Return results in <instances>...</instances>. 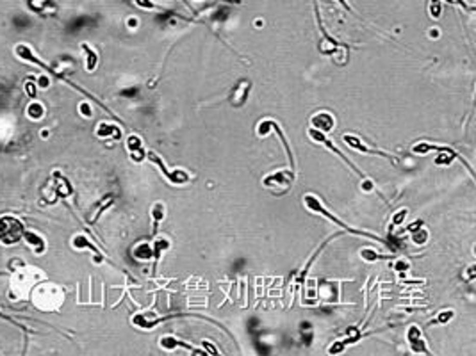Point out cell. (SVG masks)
<instances>
[{
  "mask_svg": "<svg viewBox=\"0 0 476 356\" xmlns=\"http://www.w3.org/2000/svg\"><path fill=\"white\" fill-rule=\"evenodd\" d=\"M304 203H305V207H307L311 212H316V214H319V215H323V217L330 219L332 223H335V225H337L339 228H342V230H344V232L353 233V235H362V237H367V239H373V240H377V242L385 244V246H387V248H392L389 240L382 239V237H378V235H373V233H369V232H364V230H355V228H352V226H348V225H346L344 221H341V219H339V217H335V215L332 214V212H328L327 208H324V205L321 203V201H319V198H316L314 194H307V196L304 198Z\"/></svg>",
  "mask_w": 476,
  "mask_h": 356,
  "instance_id": "cell-1",
  "label": "cell"
},
{
  "mask_svg": "<svg viewBox=\"0 0 476 356\" xmlns=\"http://www.w3.org/2000/svg\"><path fill=\"white\" fill-rule=\"evenodd\" d=\"M14 52H16V56H18V57H20V59H23V61H29V63H32V64H38V66H39V68H43V70H45V71H48V73H50V75H52V77H56V78H57V80H61V82H66V84H68V86H71V88H73V89H77V91H79V93H84V95H86V96H88V98H91V100H93V102H95V103H98V105H100V107H102V109H104V111H107V113H109V114H111V116H113V118H114V120H116V121H120V120H118V118H116V116H114V114H113V113H111V111H109V109H107V107H106V105H104V103H102V102H100V100H96V98H95V96H91V95H89V93H88V91H86V89H82V88H81V86H77V84H73V82H71V80H70V78H66V77H64V75H63V73H57V71H56V70H52V68H50V66H48V64H45V63H43V61H39V59H38V57H36V56H34V53H32V50H31V48H29V46H27V45H18V46H16V48H14Z\"/></svg>",
  "mask_w": 476,
  "mask_h": 356,
  "instance_id": "cell-2",
  "label": "cell"
},
{
  "mask_svg": "<svg viewBox=\"0 0 476 356\" xmlns=\"http://www.w3.org/2000/svg\"><path fill=\"white\" fill-rule=\"evenodd\" d=\"M25 226L14 215H4L0 217V242L4 246H13V244L20 242L23 237Z\"/></svg>",
  "mask_w": 476,
  "mask_h": 356,
  "instance_id": "cell-3",
  "label": "cell"
},
{
  "mask_svg": "<svg viewBox=\"0 0 476 356\" xmlns=\"http://www.w3.org/2000/svg\"><path fill=\"white\" fill-rule=\"evenodd\" d=\"M293 180H294V170H284L268 175L262 180V185L266 189L273 190V194H286L293 187Z\"/></svg>",
  "mask_w": 476,
  "mask_h": 356,
  "instance_id": "cell-4",
  "label": "cell"
},
{
  "mask_svg": "<svg viewBox=\"0 0 476 356\" xmlns=\"http://www.w3.org/2000/svg\"><path fill=\"white\" fill-rule=\"evenodd\" d=\"M255 132H257L259 138H264V135H268L269 132H275L277 138H279L280 143H282L284 150H286V155H287V159H289L291 170H294V155H293V150H291V145H289V141H287L286 135H284V132H282V128H280V125L277 123L275 120H262L261 123L257 125Z\"/></svg>",
  "mask_w": 476,
  "mask_h": 356,
  "instance_id": "cell-5",
  "label": "cell"
},
{
  "mask_svg": "<svg viewBox=\"0 0 476 356\" xmlns=\"http://www.w3.org/2000/svg\"><path fill=\"white\" fill-rule=\"evenodd\" d=\"M146 159H148L152 164H156L159 170H161V173L164 175V177L168 178V182L173 183V185H184V183H187L191 180V175L187 173V171H184V170L169 171L168 168H166L164 160H162L156 152H152V150H148V152H146Z\"/></svg>",
  "mask_w": 476,
  "mask_h": 356,
  "instance_id": "cell-6",
  "label": "cell"
},
{
  "mask_svg": "<svg viewBox=\"0 0 476 356\" xmlns=\"http://www.w3.org/2000/svg\"><path fill=\"white\" fill-rule=\"evenodd\" d=\"M309 138H311V139H312V141H316V143H319V145H323V146H327V148H328V150H330V152H334V153H335V155H339V157H341V159H342V160H344V162H346V164H348V166H349V168H352V170H353V171H355V173H357V175H359V177H360V178H366V175H364V173H362V171H360V170H359V168H357V166H355V164H353V162H352V160H349V159H348V157H346V155H344V153H342V152H341V150H339V148H337V146H335V145H334V143H332V141H330V139H328V138H327V135H324V134H323V132H319V130H316V128H312V127H311V128H309Z\"/></svg>",
  "mask_w": 476,
  "mask_h": 356,
  "instance_id": "cell-7",
  "label": "cell"
},
{
  "mask_svg": "<svg viewBox=\"0 0 476 356\" xmlns=\"http://www.w3.org/2000/svg\"><path fill=\"white\" fill-rule=\"evenodd\" d=\"M250 89H252V80H248V78H239V80L236 82V86L232 88V93H230V96H229L230 105L236 107V109H241V107L248 102Z\"/></svg>",
  "mask_w": 476,
  "mask_h": 356,
  "instance_id": "cell-8",
  "label": "cell"
},
{
  "mask_svg": "<svg viewBox=\"0 0 476 356\" xmlns=\"http://www.w3.org/2000/svg\"><path fill=\"white\" fill-rule=\"evenodd\" d=\"M342 143H344V145H348L349 148L357 150V152L369 153V155H380V157H384V159H387L389 162L398 164V159H396V157H392L391 153H385V152H382V150H371V148H367V146L364 145V143L360 141V139L357 138V135H353V134H344V135H342Z\"/></svg>",
  "mask_w": 476,
  "mask_h": 356,
  "instance_id": "cell-9",
  "label": "cell"
},
{
  "mask_svg": "<svg viewBox=\"0 0 476 356\" xmlns=\"http://www.w3.org/2000/svg\"><path fill=\"white\" fill-rule=\"evenodd\" d=\"M311 127L316 128V130L323 132V134H327V132H332L335 127V118L332 116L330 113H327V111H321V113H316L314 116L311 118Z\"/></svg>",
  "mask_w": 476,
  "mask_h": 356,
  "instance_id": "cell-10",
  "label": "cell"
},
{
  "mask_svg": "<svg viewBox=\"0 0 476 356\" xmlns=\"http://www.w3.org/2000/svg\"><path fill=\"white\" fill-rule=\"evenodd\" d=\"M407 340H409L410 349H412L414 353L430 354V351H428V347H427V342H424L423 335H421V330L417 328V326H410L409 332H407Z\"/></svg>",
  "mask_w": 476,
  "mask_h": 356,
  "instance_id": "cell-11",
  "label": "cell"
},
{
  "mask_svg": "<svg viewBox=\"0 0 476 356\" xmlns=\"http://www.w3.org/2000/svg\"><path fill=\"white\" fill-rule=\"evenodd\" d=\"M127 150L131 153V159L134 160L136 164L143 162L146 159V150L143 146V141L139 135H129L127 139Z\"/></svg>",
  "mask_w": 476,
  "mask_h": 356,
  "instance_id": "cell-12",
  "label": "cell"
},
{
  "mask_svg": "<svg viewBox=\"0 0 476 356\" xmlns=\"http://www.w3.org/2000/svg\"><path fill=\"white\" fill-rule=\"evenodd\" d=\"M171 246V242H169V239H166V237H157L156 242H154V267H152V275H156V269L159 265V262H161V255L162 251H166L168 248Z\"/></svg>",
  "mask_w": 476,
  "mask_h": 356,
  "instance_id": "cell-13",
  "label": "cell"
},
{
  "mask_svg": "<svg viewBox=\"0 0 476 356\" xmlns=\"http://www.w3.org/2000/svg\"><path fill=\"white\" fill-rule=\"evenodd\" d=\"M161 347H164V349H175V347H184V349L191 351V353H200L204 354L205 351H194L193 346H189V344L182 342V340L175 339L173 335H166L164 339H161Z\"/></svg>",
  "mask_w": 476,
  "mask_h": 356,
  "instance_id": "cell-14",
  "label": "cell"
},
{
  "mask_svg": "<svg viewBox=\"0 0 476 356\" xmlns=\"http://www.w3.org/2000/svg\"><path fill=\"white\" fill-rule=\"evenodd\" d=\"M164 214H166L164 203L157 201V203L152 207V210H150V215H152V235L154 237L157 235V228H159V225H161L162 219H164Z\"/></svg>",
  "mask_w": 476,
  "mask_h": 356,
  "instance_id": "cell-15",
  "label": "cell"
},
{
  "mask_svg": "<svg viewBox=\"0 0 476 356\" xmlns=\"http://www.w3.org/2000/svg\"><path fill=\"white\" fill-rule=\"evenodd\" d=\"M96 135H98V138H109V135H113L114 139H120L121 138V130L114 123H107V121H102V123L98 125V128H96Z\"/></svg>",
  "mask_w": 476,
  "mask_h": 356,
  "instance_id": "cell-16",
  "label": "cell"
},
{
  "mask_svg": "<svg viewBox=\"0 0 476 356\" xmlns=\"http://www.w3.org/2000/svg\"><path fill=\"white\" fill-rule=\"evenodd\" d=\"M21 239H25V242L29 244V246H32L34 248V251L36 253H43L45 251V240L41 239V237L38 235V233H34V232H29V230H25L23 232V237Z\"/></svg>",
  "mask_w": 476,
  "mask_h": 356,
  "instance_id": "cell-17",
  "label": "cell"
},
{
  "mask_svg": "<svg viewBox=\"0 0 476 356\" xmlns=\"http://www.w3.org/2000/svg\"><path fill=\"white\" fill-rule=\"evenodd\" d=\"M82 50H84V56H86V70L93 71L96 68V64H98V53H96L89 45H86V43H82Z\"/></svg>",
  "mask_w": 476,
  "mask_h": 356,
  "instance_id": "cell-18",
  "label": "cell"
},
{
  "mask_svg": "<svg viewBox=\"0 0 476 356\" xmlns=\"http://www.w3.org/2000/svg\"><path fill=\"white\" fill-rule=\"evenodd\" d=\"M71 244H73V248H77V250H82V248H89V250H91L93 253L96 255V260H98V262L102 260V255H100V251L96 250V248L93 246V244L89 242L88 239H86V235H77L73 240H71Z\"/></svg>",
  "mask_w": 476,
  "mask_h": 356,
  "instance_id": "cell-19",
  "label": "cell"
},
{
  "mask_svg": "<svg viewBox=\"0 0 476 356\" xmlns=\"http://www.w3.org/2000/svg\"><path fill=\"white\" fill-rule=\"evenodd\" d=\"M134 257L138 258V260H150V258L154 257V251H152V246L150 244H146V242H143V244H139L138 248L134 250Z\"/></svg>",
  "mask_w": 476,
  "mask_h": 356,
  "instance_id": "cell-20",
  "label": "cell"
},
{
  "mask_svg": "<svg viewBox=\"0 0 476 356\" xmlns=\"http://www.w3.org/2000/svg\"><path fill=\"white\" fill-rule=\"evenodd\" d=\"M360 257H362L366 262H374V260H389V258H391V255H382V253H377L374 250H369V248H366V250L360 251Z\"/></svg>",
  "mask_w": 476,
  "mask_h": 356,
  "instance_id": "cell-21",
  "label": "cell"
},
{
  "mask_svg": "<svg viewBox=\"0 0 476 356\" xmlns=\"http://www.w3.org/2000/svg\"><path fill=\"white\" fill-rule=\"evenodd\" d=\"M43 114H45V109H43L41 103L34 102V103H31V105L27 107V116L31 118V120L38 121L39 118H43Z\"/></svg>",
  "mask_w": 476,
  "mask_h": 356,
  "instance_id": "cell-22",
  "label": "cell"
},
{
  "mask_svg": "<svg viewBox=\"0 0 476 356\" xmlns=\"http://www.w3.org/2000/svg\"><path fill=\"white\" fill-rule=\"evenodd\" d=\"M428 239H430V235H428V232L423 228V226H421L419 230H416V232H412V240H414V244H417V246H423Z\"/></svg>",
  "mask_w": 476,
  "mask_h": 356,
  "instance_id": "cell-23",
  "label": "cell"
},
{
  "mask_svg": "<svg viewBox=\"0 0 476 356\" xmlns=\"http://www.w3.org/2000/svg\"><path fill=\"white\" fill-rule=\"evenodd\" d=\"M132 2L136 4V6L139 7V9H148V11H162L161 6H157V4H154L152 0H132Z\"/></svg>",
  "mask_w": 476,
  "mask_h": 356,
  "instance_id": "cell-24",
  "label": "cell"
},
{
  "mask_svg": "<svg viewBox=\"0 0 476 356\" xmlns=\"http://www.w3.org/2000/svg\"><path fill=\"white\" fill-rule=\"evenodd\" d=\"M430 16L432 18H441V14H442V2L441 0H430Z\"/></svg>",
  "mask_w": 476,
  "mask_h": 356,
  "instance_id": "cell-25",
  "label": "cell"
},
{
  "mask_svg": "<svg viewBox=\"0 0 476 356\" xmlns=\"http://www.w3.org/2000/svg\"><path fill=\"white\" fill-rule=\"evenodd\" d=\"M453 315H455V312H453V310H444V312H441V314L437 315V319H435L434 322H437V324H446V322L452 321Z\"/></svg>",
  "mask_w": 476,
  "mask_h": 356,
  "instance_id": "cell-26",
  "label": "cell"
},
{
  "mask_svg": "<svg viewBox=\"0 0 476 356\" xmlns=\"http://www.w3.org/2000/svg\"><path fill=\"white\" fill-rule=\"evenodd\" d=\"M407 214H409V210L407 208H402V210H398L394 215H392V226H399L403 225V221H405Z\"/></svg>",
  "mask_w": 476,
  "mask_h": 356,
  "instance_id": "cell-27",
  "label": "cell"
},
{
  "mask_svg": "<svg viewBox=\"0 0 476 356\" xmlns=\"http://www.w3.org/2000/svg\"><path fill=\"white\" fill-rule=\"evenodd\" d=\"M79 111H81V114H82L84 118H91V116H93L91 105H89L88 102H82L81 105H79Z\"/></svg>",
  "mask_w": 476,
  "mask_h": 356,
  "instance_id": "cell-28",
  "label": "cell"
},
{
  "mask_svg": "<svg viewBox=\"0 0 476 356\" xmlns=\"http://www.w3.org/2000/svg\"><path fill=\"white\" fill-rule=\"evenodd\" d=\"M344 347H346V344L341 340V342L332 344V347L328 349V353H330V354H339V353H342V351H344Z\"/></svg>",
  "mask_w": 476,
  "mask_h": 356,
  "instance_id": "cell-29",
  "label": "cell"
},
{
  "mask_svg": "<svg viewBox=\"0 0 476 356\" xmlns=\"http://www.w3.org/2000/svg\"><path fill=\"white\" fill-rule=\"evenodd\" d=\"M421 226H424V221H421V219H417V221H414L412 225H409V226H407V232H410V233H412V232H416V230H419Z\"/></svg>",
  "mask_w": 476,
  "mask_h": 356,
  "instance_id": "cell-30",
  "label": "cell"
},
{
  "mask_svg": "<svg viewBox=\"0 0 476 356\" xmlns=\"http://www.w3.org/2000/svg\"><path fill=\"white\" fill-rule=\"evenodd\" d=\"M0 317H2V319H4V321H7V322H11V324H14V326H18V328H21V330H23V332H27V328H25V326H21V324H18V322H16V321H14V319H11V317H9V315H6V314H4V312H2V310H0Z\"/></svg>",
  "mask_w": 476,
  "mask_h": 356,
  "instance_id": "cell-31",
  "label": "cell"
},
{
  "mask_svg": "<svg viewBox=\"0 0 476 356\" xmlns=\"http://www.w3.org/2000/svg\"><path fill=\"white\" fill-rule=\"evenodd\" d=\"M202 346L205 347V353H209V354H218L219 353V351L216 349V346H212L211 342H205V340H204V342H202Z\"/></svg>",
  "mask_w": 476,
  "mask_h": 356,
  "instance_id": "cell-32",
  "label": "cell"
},
{
  "mask_svg": "<svg viewBox=\"0 0 476 356\" xmlns=\"http://www.w3.org/2000/svg\"><path fill=\"white\" fill-rule=\"evenodd\" d=\"M25 91H27V95L31 96V98H36V86L32 84V82H27V84H25Z\"/></svg>",
  "mask_w": 476,
  "mask_h": 356,
  "instance_id": "cell-33",
  "label": "cell"
},
{
  "mask_svg": "<svg viewBox=\"0 0 476 356\" xmlns=\"http://www.w3.org/2000/svg\"><path fill=\"white\" fill-rule=\"evenodd\" d=\"M362 189L366 190V193H369V190H373L374 189V185H373V182H371L369 178H362Z\"/></svg>",
  "mask_w": 476,
  "mask_h": 356,
  "instance_id": "cell-34",
  "label": "cell"
},
{
  "mask_svg": "<svg viewBox=\"0 0 476 356\" xmlns=\"http://www.w3.org/2000/svg\"><path fill=\"white\" fill-rule=\"evenodd\" d=\"M409 267H410L409 262H405V260H398V262H396V265H394L396 271H407Z\"/></svg>",
  "mask_w": 476,
  "mask_h": 356,
  "instance_id": "cell-35",
  "label": "cell"
},
{
  "mask_svg": "<svg viewBox=\"0 0 476 356\" xmlns=\"http://www.w3.org/2000/svg\"><path fill=\"white\" fill-rule=\"evenodd\" d=\"M38 86L39 88H48L50 86V82H48V77H39V80H38Z\"/></svg>",
  "mask_w": 476,
  "mask_h": 356,
  "instance_id": "cell-36",
  "label": "cell"
},
{
  "mask_svg": "<svg viewBox=\"0 0 476 356\" xmlns=\"http://www.w3.org/2000/svg\"><path fill=\"white\" fill-rule=\"evenodd\" d=\"M474 271H476V267H474V265H471V267L467 269V276H466V280H467V282H471V280H474Z\"/></svg>",
  "mask_w": 476,
  "mask_h": 356,
  "instance_id": "cell-37",
  "label": "cell"
},
{
  "mask_svg": "<svg viewBox=\"0 0 476 356\" xmlns=\"http://www.w3.org/2000/svg\"><path fill=\"white\" fill-rule=\"evenodd\" d=\"M337 2H339V4H341V6H342V7H344V9H346V11H349V13H353V9H352V7H349V4H348V2H346V0H337Z\"/></svg>",
  "mask_w": 476,
  "mask_h": 356,
  "instance_id": "cell-38",
  "label": "cell"
},
{
  "mask_svg": "<svg viewBox=\"0 0 476 356\" xmlns=\"http://www.w3.org/2000/svg\"><path fill=\"white\" fill-rule=\"evenodd\" d=\"M138 18H129V27H138Z\"/></svg>",
  "mask_w": 476,
  "mask_h": 356,
  "instance_id": "cell-39",
  "label": "cell"
},
{
  "mask_svg": "<svg viewBox=\"0 0 476 356\" xmlns=\"http://www.w3.org/2000/svg\"><path fill=\"white\" fill-rule=\"evenodd\" d=\"M428 34H430V38H439V31H437V29H432Z\"/></svg>",
  "mask_w": 476,
  "mask_h": 356,
  "instance_id": "cell-40",
  "label": "cell"
},
{
  "mask_svg": "<svg viewBox=\"0 0 476 356\" xmlns=\"http://www.w3.org/2000/svg\"><path fill=\"white\" fill-rule=\"evenodd\" d=\"M182 2L186 4V6H187V7H189V9H191V4H189V0H182Z\"/></svg>",
  "mask_w": 476,
  "mask_h": 356,
  "instance_id": "cell-41",
  "label": "cell"
},
{
  "mask_svg": "<svg viewBox=\"0 0 476 356\" xmlns=\"http://www.w3.org/2000/svg\"><path fill=\"white\" fill-rule=\"evenodd\" d=\"M196 2H200V0H196Z\"/></svg>",
  "mask_w": 476,
  "mask_h": 356,
  "instance_id": "cell-42",
  "label": "cell"
}]
</instances>
